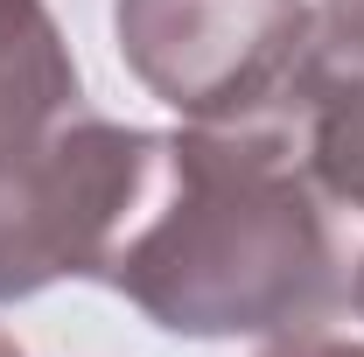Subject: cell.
Here are the masks:
<instances>
[{"label":"cell","mask_w":364,"mask_h":357,"mask_svg":"<svg viewBox=\"0 0 364 357\" xmlns=\"http://www.w3.org/2000/svg\"><path fill=\"white\" fill-rule=\"evenodd\" d=\"M168 336H280L322 322L343 294L329 196L294 127H176L154 140L112 260L98 273Z\"/></svg>","instance_id":"1"},{"label":"cell","mask_w":364,"mask_h":357,"mask_svg":"<svg viewBox=\"0 0 364 357\" xmlns=\"http://www.w3.org/2000/svg\"><path fill=\"white\" fill-rule=\"evenodd\" d=\"M154 140L77 105L0 147V302L105 273L154 176Z\"/></svg>","instance_id":"2"},{"label":"cell","mask_w":364,"mask_h":357,"mask_svg":"<svg viewBox=\"0 0 364 357\" xmlns=\"http://www.w3.org/2000/svg\"><path fill=\"white\" fill-rule=\"evenodd\" d=\"M112 36L168 112L189 127H231L287 98L309 0H112Z\"/></svg>","instance_id":"3"},{"label":"cell","mask_w":364,"mask_h":357,"mask_svg":"<svg viewBox=\"0 0 364 357\" xmlns=\"http://www.w3.org/2000/svg\"><path fill=\"white\" fill-rule=\"evenodd\" d=\"M287 127L329 203L364 211V0H316L287 85Z\"/></svg>","instance_id":"4"},{"label":"cell","mask_w":364,"mask_h":357,"mask_svg":"<svg viewBox=\"0 0 364 357\" xmlns=\"http://www.w3.org/2000/svg\"><path fill=\"white\" fill-rule=\"evenodd\" d=\"M77 63L43 0H0V147L77 112Z\"/></svg>","instance_id":"5"},{"label":"cell","mask_w":364,"mask_h":357,"mask_svg":"<svg viewBox=\"0 0 364 357\" xmlns=\"http://www.w3.org/2000/svg\"><path fill=\"white\" fill-rule=\"evenodd\" d=\"M259 357H364V336H350V329H322V322H301V329H280Z\"/></svg>","instance_id":"6"},{"label":"cell","mask_w":364,"mask_h":357,"mask_svg":"<svg viewBox=\"0 0 364 357\" xmlns=\"http://www.w3.org/2000/svg\"><path fill=\"white\" fill-rule=\"evenodd\" d=\"M0 357H28V351H21V343H14V336H0Z\"/></svg>","instance_id":"7"},{"label":"cell","mask_w":364,"mask_h":357,"mask_svg":"<svg viewBox=\"0 0 364 357\" xmlns=\"http://www.w3.org/2000/svg\"><path fill=\"white\" fill-rule=\"evenodd\" d=\"M358 315H364V260H358Z\"/></svg>","instance_id":"8"}]
</instances>
